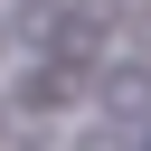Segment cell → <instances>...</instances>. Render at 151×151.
I'll return each mask as SVG.
<instances>
[{
    "instance_id": "obj_5",
    "label": "cell",
    "mask_w": 151,
    "mask_h": 151,
    "mask_svg": "<svg viewBox=\"0 0 151 151\" xmlns=\"http://www.w3.org/2000/svg\"><path fill=\"white\" fill-rule=\"evenodd\" d=\"M76 151H142V132H132V123H123V132H85Z\"/></svg>"
},
{
    "instance_id": "obj_3",
    "label": "cell",
    "mask_w": 151,
    "mask_h": 151,
    "mask_svg": "<svg viewBox=\"0 0 151 151\" xmlns=\"http://www.w3.org/2000/svg\"><path fill=\"white\" fill-rule=\"evenodd\" d=\"M0 28H9V38H38V47H47V38H66V9H57V0H19V19H0Z\"/></svg>"
},
{
    "instance_id": "obj_6",
    "label": "cell",
    "mask_w": 151,
    "mask_h": 151,
    "mask_svg": "<svg viewBox=\"0 0 151 151\" xmlns=\"http://www.w3.org/2000/svg\"><path fill=\"white\" fill-rule=\"evenodd\" d=\"M0 47H9V28H0Z\"/></svg>"
},
{
    "instance_id": "obj_4",
    "label": "cell",
    "mask_w": 151,
    "mask_h": 151,
    "mask_svg": "<svg viewBox=\"0 0 151 151\" xmlns=\"http://www.w3.org/2000/svg\"><path fill=\"white\" fill-rule=\"evenodd\" d=\"M76 19H85V28H123V38L142 28V19H132V0H76Z\"/></svg>"
},
{
    "instance_id": "obj_1",
    "label": "cell",
    "mask_w": 151,
    "mask_h": 151,
    "mask_svg": "<svg viewBox=\"0 0 151 151\" xmlns=\"http://www.w3.org/2000/svg\"><path fill=\"white\" fill-rule=\"evenodd\" d=\"M66 94H76V66H28L19 76V113H57Z\"/></svg>"
},
{
    "instance_id": "obj_2",
    "label": "cell",
    "mask_w": 151,
    "mask_h": 151,
    "mask_svg": "<svg viewBox=\"0 0 151 151\" xmlns=\"http://www.w3.org/2000/svg\"><path fill=\"white\" fill-rule=\"evenodd\" d=\"M94 94H104V113H123V123H132V113H142V66H132V57H123V66H104V85H94Z\"/></svg>"
}]
</instances>
